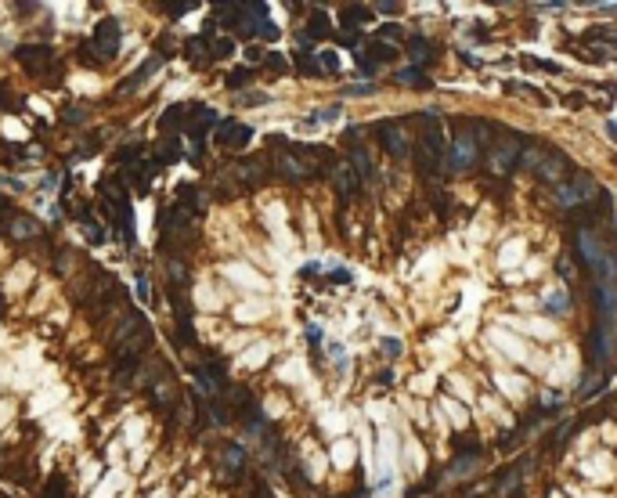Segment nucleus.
<instances>
[{"mask_svg":"<svg viewBox=\"0 0 617 498\" xmlns=\"http://www.w3.org/2000/svg\"><path fill=\"white\" fill-rule=\"evenodd\" d=\"M120 54V22L116 19H101L94 26V36L80 43V62L83 66H105Z\"/></svg>","mask_w":617,"mask_h":498,"instance_id":"1","label":"nucleus"},{"mask_svg":"<svg viewBox=\"0 0 617 498\" xmlns=\"http://www.w3.org/2000/svg\"><path fill=\"white\" fill-rule=\"evenodd\" d=\"M578 249H581V256L589 260V267L596 274V286H613L617 282V267H613V260H610V253H606V246L599 242L596 232H578Z\"/></svg>","mask_w":617,"mask_h":498,"instance_id":"2","label":"nucleus"},{"mask_svg":"<svg viewBox=\"0 0 617 498\" xmlns=\"http://www.w3.org/2000/svg\"><path fill=\"white\" fill-rule=\"evenodd\" d=\"M15 58H19V66H22L26 73H33V76H47L51 66H54V51H51L47 43H26V47L15 51Z\"/></svg>","mask_w":617,"mask_h":498,"instance_id":"3","label":"nucleus"},{"mask_svg":"<svg viewBox=\"0 0 617 498\" xmlns=\"http://www.w3.org/2000/svg\"><path fill=\"white\" fill-rule=\"evenodd\" d=\"M274 170L282 174V177H289V181H304V177H311L314 174V162H307V155L300 152H282L278 155V162H274Z\"/></svg>","mask_w":617,"mask_h":498,"instance_id":"4","label":"nucleus"},{"mask_svg":"<svg viewBox=\"0 0 617 498\" xmlns=\"http://www.w3.org/2000/svg\"><path fill=\"white\" fill-rule=\"evenodd\" d=\"M249 138H253V130H249L246 123H235V120L217 123V141H220L224 148H246Z\"/></svg>","mask_w":617,"mask_h":498,"instance_id":"5","label":"nucleus"},{"mask_svg":"<svg viewBox=\"0 0 617 498\" xmlns=\"http://www.w3.org/2000/svg\"><path fill=\"white\" fill-rule=\"evenodd\" d=\"M477 155H480V148H477L473 134H459L452 145V170H470L477 162Z\"/></svg>","mask_w":617,"mask_h":498,"instance_id":"6","label":"nucleus"},{"mask_svg":"<svg viewBox=\"0 0 617 498\" xmlns=\"http://www.w3.org/2000/svg\"><path fill=\"white\" fill-rule=\"evenodd\" d=\"M379 141H383V148L394 155V159H405L412 148H408V134L398 127V123H383L379 127Z\"/></svg>","mask_w":617,"mask_h":498,"instance_id":"7","label":"nucleus"},{"mask_svg":"<svg viewBox=\"0 0 617 498\" xmlns=\"http://www.w3.org/2000/svg\"><path fill=\"white\" fill-rule=\"evenodd\" d=\"M520 152H524L520 141H517V138H506V141H502V145L491 152V174H506L509 166L520 159Z\"/></svg>","mask_w":617,"mask_h":498,"instance_id":"8","label":"nucleus"},{"mask_svg":"<svg viewBox=\"0 0 617 498\" xmlns=\"http://www.w3.org/2000/svg\"><path fill=\"white\" fill-rule=\"evenodd\" d=\"M152 405H155L159 412H170V408L177 405V386L166 379V375L152 383Z\"/></svg>","mask_w":617,"mask_h":498,"instance_id":"9","label":"nucleus"},{"mask_svg":"<svg viewBox=\"0 0 617 498\" xmlns=\"http://www.w3.org/2000/svg\"><path fill=\"white\" fill-rule=\"evenodd\" d=\"M444 145H447V138H444L440 127H426L419 134V152L430 155V159H444Z\"/></svg>","mask_w":617,"mask_h":498,"instance_id":"10","label":"nucleus"},{"mask_svg":"<svg viewBox=\"0 0 617 498\" xmlns=\"http://www.w3.org/2000/svg\"><path fill=\"white\" fill-rule=\"evenodd\" d=\"M217 462H220V470L228 473V477H239V473L246 470V452H242L239 445H224L220 455H217Z\"/></svg>","mask_w":617,"mask_h":498,"instance_id":"11","label":"nucleus"},{"mask_svg":"<svg viewBox=\"0 0 617 498\" xmlns=\"http://www.w3.org/2000/svg\"><path fill=\"white\" fill-rule=\"evenodd\" d=\"M567 170H571V166H567V159L564 155H556V152H545L541 155V166H538V174L545 177V181H564L567 177Z\"/></svg>","mask_w":617,"mask_h":498,"instance_id":"12","label":"nucleus"},{"mask_svg":"<svg viewBox=\"0 0 617 498\" xmlns=\"http://www.w3.org/2000/svg\"><path fill=\"white\" fill-rule=\"evenodd\" d=\"M185 120H188V105H170L166 113L159 116V134H181V127H185Z\"/></svg>","mask_w":617,"mask_h":498,"instance_id":"13","label":"nucleus"},{"mask_svg":"<svg viewBox=\"0 0 617 498\" xmlns=\"http://www.w3.org/2000/svg\"><path fill=\"white\" fill-rule=\"evenodd\" d=\"M177 206H185L192 217L206 206V188H195V185H181L177 188Z\"/></svg>","mask_w":617,"mask_h":498,"instance_id":"14","label":"nucleus"},{"mask_svg":"<svg viewBox=\"0 0 617 498\" xmlns=\"http://www.w3.org/2000/svg\"><path fill=\"white\" fill-rule=\"evenodd\" d=\"M545 311L567 318V314H571V293H567V289H549V293H545Z\"/></svg>","mask_w":617,"mask_h":498,"instance_id":"15","label":"nucleus"},{"mask_svg":"<svg viewBox=\"0 0 617 498\" xmlns=\"http://www.w3.org/2000/svg\"><path fill=\"white\" fill-rule=\"evenodd\" d=\"M177 159H181V145H177V138H162V141L155 145V155H152V162H155V166L177 162Z\"/></svg>","mask_w":617,"mask_h":498,"instance_id":"16","label":"nucleus"},{"mask_svg":"<svg viewBox=\"0 0 617 498\" xmlns=\"http://www.w3.org/2000/svg\"><path fill=\"white\" fill-rule=\"evenodd\" d=\"M8 232H11L15 239H36V235H40V224H36L33 217H19V213H15V217L8 220Z\"/></svg>","mask_w":617,"mask_h":498,"instance_id":"17","label":"nucleus"},{"mask_svg":"<svg viewBox=\"0 0 617 498\" xmlns=\"http://www.w3.org/2000/svg\"><path fill=\"white\" fill-rule=\"evenodd\" d=\"M166 282H170L174 289H185L188 286V267L177 256H166Z\"/></svg>","mask_w":617,"mask_h":498,"instance_id":"18","label":"nucleus"},{"mask_svg":"<svg viewBox=\"0 0 617 498\" xmlns=\"http://www.w3.org/2000/svg\"><path fill=\"white\" fill-rule=\"evenodd\" d=\"M206 47H209V43H206L202 36H195V40L185 43V54H188V62H192V66H209V62H213Z\"/></svg>","mask_w":617,"mask_h":498,"instance_id":"19","label":"nucleus"},{"mask_svg":"<svg viewBox=\"0 0 617 498\" xmlns=\"http://www.w3.org/2000/svg\"><path fill=\"white\" fill-rule=\"evenodd\" d=\"M40 498H69V480L66 477H51Z\"/></svg>","mask_w":617,"mask_h":498,"instance_id":"20","label":"nucleus"},{"mask_svg":"<svg viewBox=\"0 0 617 498\" xmlns=\"http://www.w3.org/2000/svg\"><path fill=\"white\" fill-rule=\"evenodd\" d=\"M541 155H545V148H524V152H520V166H524V170H534V174H538Z\"/></svg>","mask_w":617,"mask_h":498,"instance_id":"21","label":"nucleus"},{"mask_svg":"<svg viewBox=\"0 0 617 498\" xmlns=\"http://www.w3.org/2000/svg\"><path fill=\"white\" fill-rule=\"evenodd\" d=\"M232 51H235V40L220 36V40H213V43H209V58H228Z\"/></svg>","mask_w":617,"mask_h":498,"instance_id":"22","label":"nucleus"},{"mask_svg":"<svg viewBox=\"0 0 617 498\" xmlns=\"http://www.w3.org/2000/svg\"><path fill=\"white\" fill-rule=\"evenodd\" d=\"M249 80H253V69H249V66H242V69H235V73L228 76V87H232V90H239V87H246Z\"/></svg>","mask_w":617,"mask_h":498,"instance_id":"23","label":"nucleus"},{"mask_svg":"<svg viewBox=\"0 0 617 498\" xmlns=\"http://www.w3.org/2000/svg\"><path fill=\"white\" fill-rule=\"evenodd\" d=\"M398 80H401V83H408V87H426L422 69H401V73H398Z\"/></svg>","mask_w":617,"mask_h":498,"instance_id":"24","label":"nucleus"},{"mask_svg":"<svg viewBox=\"0 0 617 498\" xmlns=\"http://www.w3.org/2000/svg\"><path fill=\"white\" fill-rule=\"evenodd\" d=\"M408 51H412V58H415V62H430V58H433V51H430V43H426V40H412V47H408Z\"/></svg>","mask_w":617,"mask_h":498,"instance_id":"25","label":"nucleus"},{"mask_svg":"<svg viewBox=\"0 0 617 498\" xmlns=\"http://www.w3.org/2000/svg\"><path fill=\"white\" fill-rule=\"evenodd\" d=\"M372 47V54H375V62H390L398 54V47L394 43H368Z\"/></svg>","mask_w":617,"mask_h":498,"instance_id":"26","label":"nucleus"},{"mask_svg":"<svg viewBox=\"0 0 617 498\" xmlns=\"http://www.w3.org/2000/svg\"><path fill=\"white\" fill-rule=\"evenodd\" d=\"M155 47H159V58H166V54H177V40H174V36H166V33L155 40Z\"/></svg>","mask_w":617,"mask_h":498,"instance_id":"27","label":"nucleus"},{"mask_svg":"<svg viewBox=\"0 0 617 498\" xmlns=\"http://www.w3.org/2000/svg\"><path fill=\"white\" fill-rule=\"evenodd\" d=\"M556 271H564V282H578V271H574V264H571L567 256L556 260Z\"/></svg>","mask_w":617,"mask_h":498,"instance_id":"28","label":"nucleus"},{"mask_svg":"<svg viewBox=\"0 0 617 498\" xmlns=\"http://www.w3.org/2000/svg\"><path fill=\"white\" fill-rule=\"evenodd\" d=\"M307 33H311V36H328V26H325V15H314V19L307 22Z\"/></svg>","mask_w":617,"mask_h":498,"instance_id":"29","label":"nucleus"},{"mask_svg":"<svg viewBox=\"0 0 617 498\" xmlns=\"http://www.w3.org/2000/svg\"><path fill=\"white\" fill-rule=\"evenodd\" d=\"M62 120H66V123H83V120H87V108L73 105V108H66V113H62Z\"/></svg>","mask_w":617,"mask_h":498,"instance_id":"30","label":"nucleus"},{"mask_svg":"<svg viewBox=\"0 0 617 498\" xmlns=\"http://www.w3.org/2000/svg\"><path fill=\"white\" fill-rule=\"evenodd\" d=\"M0 108H4V113H15V98H11V90L4 83H0Z\"/></svg>","mask_w":617,"mask_h":498,"instance_id":"31","label":"nucleus"},{"mask_svg":"<svg viewBox=\"0 0 617 498\" xmlns=\"http://www.w3.org/2000/svg\"><path fill=\"white\" fill-rule=\"evenodd\" d=\"M267 69H274V73H286V58H282V54H267Z\"/></svg>","mask_w":617,"mask_h":498,"instance_id":"32","label":"nucleus"},{"mask_svg":"<svg viewBox=\"0 0 617 498\" xmlns=\"http://www.w3.org/2000/svg\"><path fill=\"white\" fill-rule=\"evenodd\" d=\"M296 66H300L304 73H318V62H311L307 54H296Z\"/></svg>","mask_w":617,"mask_h":498,"instance_id":"33","label":"nucleus"},{"mask_svg":"<svg viewBox=\"0 0 617 498\" xmlns=\"http://www.w3.org/2000/svg\"><path fill=\"white\" fill-rule=\"evenodd\" d=\"M138 293H141V300H148V296H152V289H148V274H145V271L138 274Z\"/></svg>","mask_w":617,"mask_h":498,"instance_id":"34","label":"nucleus"},{"mask_svg":"<svg viewBox=\"0 0 617 498\" xmlns=\"http://www.w3.org/2000/svg\"><path fill=\"white\" fill-rule=\"evenodd\" d=\"M15 217V209H11V202L4 199V195H0V220H4V224H8V220Z\"/></svg>","mask_w":617,"mask_h":498,"instance_id":"35","label":"nucleus"},{"mask_svg":"<svg viewBox=\"0 0 617 498\" xmlns=\"http://www.w3.org/2000/svg\"><path fill=\"white\" fill-rule=\"evenodd\" d=\"M383 351H390V354H401V343H398V340H383Z\"/></svg>","mask_w":617,"mask_h":498,"instance_id":"36","label":"nucleus"},{"mask_svg":"<svg viewBox=\"0 0 617 498\" xmlns=\"http://www.w3.org/2000/svg\"><path fill=\"white\" fill-rule=\"evenodd\" d=\"M321 66L325 69H336V54H321Z\"/></svg>","mask_w":617,"mask_h":498,"instance_id":"37","label":"nucleus"},{"mask_svg":"<svg viewBox=\"0 0 617 498\" xmlns=\"http://www.w3.org/2000/svg\"><path fill=\"white\" fill-rule=\"evenodd\" d=\"M610 134H613V138H617V123H610Z\"/></svg>","mask_w":617,"mask_h":498,"instance_id":"38","label":"nucleus"}]
</instances>
